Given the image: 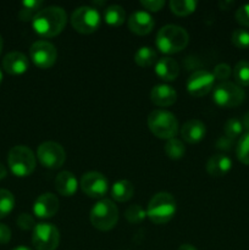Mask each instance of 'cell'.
Segmentation results:
<instances>
[{"label": "cell", "mask_w": 249, "mask_h": 250, "mask_svg": "<svg viewBox=\"0 0 249 250\" xmlns=\"http://www.w3.org/2000/svg\"><path fill=\"white\" fill-rule=\"evenodd\" d=\"M55 189L62 197H72L78 189L77 178L70 171H62L55 178Z\"/></svg>", "instance_id": "d6986e66"}, {"label": "cell", "mask_w": 249, "mask_h": 250, "mask_svg": "<svg viewBox=\"0 0 249 250\" xmlns=\"http://www.w3.org/2000/svg\"><path fill=\"white\" fill-rule=\"evenodd\" d=\"M134 186L131 181L128 180H120L112 185L111 188V197L116 202L124 203L131 199L133 197Z\"/></svg>", "instance_id": "7402d4cb"}, {"label": "cell", "mask_w": 249, "mask_h": 250, "mask_svg": "<svg viewBox=\"0 0 249 250\" xmlns=\"http://www.w3.org/2000/svg\"><path fill=\"white\" fill-rule=\"evenodd\" d=\"M236 20L239 24L249 27V4L242 5L236 11Z\"/></svg>", "instance_id": "d590c367"}, {"label": "cell", "mask_w": 249, "mask_h": 250, "mask_svg": "<svg viewBox=\"0 0 249 250\" xmlns=\"http://www.w3.org/2000/svg\"><path fill=\"white\" fill-rule=\"evenodd\" d=\"M42 5H43L42 0H24L19 11V19L21 21H31L41 11Z\"/></svg>", "instance_id": "d4e9b609"}, {"label": "cell", "mask_w": 249, "mask_h": 250, "mask_svg": "<svg viewBox=\"0 0 249 250\" xmlns=\"http://www.w3.org/2000/svg\"><path fill=\"white\" fill-rule=\"evenodd\" d=\"M102 22L99 11L92 6H80L72 12L71 24L77 32L90 34L97 31Z\"/></svg>", "instance_id": "52a82bcc"}, {"label": "cell", "mask_w": 249, "mask_h": 250, "mask_svg": "<svg viewBox=\"0 0 249 250\" xmlns=\"http://www.w3.org/2000/svg\"><path fill=\"white\" fill-rule=\"evenodd\" d=\"M181 136L187 143H198L207 133V127L199 120H189L181 127Z\"/></svg>", "instance_id": "ac0fdd59"}, {"label": "cell", "mask_w": 249, "mask_h": 250, "mask_svg": "<svg viewBox=\"0 0 249 250\" xmlns=\"http://www.w3.org/2000/svg\"><path fill=\"white\" fill-rule=\"evenodd\" d=\"M170 9L177 16H188L197 9V1L194 0H171Z\"/></svg>", "instance_id": "484cf974"}, {"label": "cell", "mask_w": 249, "mask_h": 250, "mask_svg": "<svg viewBox=\"0 0 249 250\" xmlns=\"http://www.w3.org/2000/svg\"><path fill=\"white\" fill-rule=\"evenodd\" d=\"M104 20L110 26H121L126 20V11L120 5H110L104 11Z\"/></svg>", "instance_id": "603a6c76"}, {"label": "cell", "mask_w": 249, "mask_h": 250, "mask_svg": "<svg viewBox=\"0 0 249 250\" xmlns=\"http://www.w3.org/2000/svg\"><path fill=\"white\" fill-rule=\"evenodd\" d=\"M67 22L66 11L60 6H48L42 9L32 20L34 32L44 38H53L62 32Z\"/></svg>", "instance_id": "6da1fadb"}, {"label": "cell", "mask_w": 249, "mask_h": 250, "mask_svg": "<svg viewBox=\"0 0 249 250\" xmlns=\"http://www.w3.org/2000/svg\"><path fill=\"white\" fill-rule=\"evenodd\" d=\"M90 222L99 231H110L119 221V209L110 199H102L90 210Z\"/></svg>", "instance_id": "8992f818"}, {"label": "cell", "mask_w": 249, "mask_h": 250, "mask_svg": "<svg viewBox=\"0 0 249 250\" xmlns=\"http://www.w3.org/2000/svg\"><path fill=\"white\" fill-rule=\"evenodd\" d=\"M2 38H1V36H0V54H1V50H2Z\"/></svg>", "instance_id": "f6af8a7d"}, {"label": "cell", "mask_w": 249, "mask_h": 250, "mask_svg": "<svg viewBox=\"0 0 249 250\" xmlns=\"http://www.w3.org/2000/svg\"><path fill=\"white\" fill-rule=\"evenodd\" d=\"M165 154L172 160H180V159L183 158L186 153L185 144H183L182 141L177 138H171L166 142L165 144Z\"/></svg>", "instance_id": "4316f807"}, {"label": "cell", "mask_w": 249, "mask_h": 250, "mask_svg": "<svg viewBox=\"0 0 249 250\" xmlns=\"http://www.w3.org/2000/svg\"><path fill=\"white\" fill-rule=\"evenodd\" d=\"M81 188L83 193L90 198H103L109 189V182L103 173L90 171L81 178Z\"/></svg>", "instance_id": "7c38bea8"}, {"label": "cell", "mask_w": 249, "mask_h": 250, "mask_svg": "<svg viewBox=\"0 0 249 250\" xmlns=\"http://www.w3.org/2000/svg\"><path fill=\"white\" fill-rule=\"evenodd\" d=\"M15 197L10 190L0 189V219L6 217L14 210Z\"/></svg>", "instance_id": "f1b7e54d"}, {"label": "cell", "mask_w": 249, "mask_h": 250, "mask_svg": "<svg viewBox=\"0 0 249 250\" xmlns=\"http://www.w3.org/2000/svg\"><path fill=\"white\" fill-rule=\"evenodd\" d=\"M189 42V36L185 28L176 24L164 26L156 34V48L165 54L180 53Z\"/></svg>", "instance_id": "7a4b0ae2"}, {"label": "cell", "mask_w": 249, "mask_h": 250, "mask_svg": "<svg viewBox=\"0 0 249 250\" xmlns=\"http://www.w3.org/2000/svg\"><path fill=\"white\" fill-rule=\"evenodd\" d=\"M149 129L160 139L175 138L178 132V121L172 112L166 110H154L148 116Z\"/></svg>", "instance_id": "277c9868"}, {"label": "cell", "mask_w": 249, "mask_h": 250, "mask_svg": "<svg viewBox=\"0 0 249 250\" xmlns=\"http://www.w3.org/2000/svg\"><path fill=\"white\" fill-rule=\"evenodd\" d=\"M243 131L244 128L243 125H242V121L237 119V117H232V119L227 120V122L225 124V136H227L231 139L241 138L242 134H243Z\"/></svg>", "instance_id": "4dcf8cb0"}, {"label": "cell", "mask_w": 249, "mask_h": 250, "mask_svg": "<svg viewBox=\"0 0 249 250\" xmlns=\"http://www.w3.org/2000/svg\"><path fill=\"white\" fill-rule=\"evenodd\" d=\"M124 217L129 224H141L146 217V211L139 204L129 205L124 211Z\"/></svg>", "instance_id": "1f68e13d"}, {"label": "cell", "mask_w": 249, "mask_h": 250, "mask_svg": "<svg viewBox=\"0 0 249 250\" xmlns=\"http://www.w3.org/2000/svg\"><path fill=\"white\" fill-rule=\"evenodd\" d=\"M11 239V229L0 222V244H7Z\"/></svg>", "instance_id": "f35d334b"}, {"label": "cell", "mask_w": 249, "mask_h": 250, "mask_svg": "<svg viewBox=\"0 0 249 250\" xmlns=\"http://www.w3.org/2000/svg\"><path fill=\"white\" fill-rule=\"evenodd\" d=\"M7 164L16 177H27L36 168V156L26 146H16L10 149Z\"/></svg>", "instance_id": "5b68a950"}, {"label": "cell", "mask_w": 249, "mask_h": 250, "mask_svg": "<svg viewBox=\"0 0 249 250\" xmlns=\"http://www.w3.org/2000/svg\"><path fill=\"white\" fill-rule=\"evenodd\" d=\"M158 60V54L150 46H142L134 54V62L141 67H149Z\"/></svg>", "instance_id": "cb8c5ba5"}, {"label": "cell", "mask_w": 249, "mask_h": 250, "mask_svg": "<svg viewBox=\"0 0 249 250\" xmlns=\"http://www.w3.org/2000/svg\"><path fill=\"white\" fill-rule=\"evenodd\" d=\"M38 160L44 167L56 170L63 165L66 160V153L62 146L56 142H44L37 150Z\"/></svg>", "instance_id": "30bf717a"}, {"label": "cell", "mask_w": 249, "mask_h": 250, "mask_svg": "<svg viewBox=\"0 0 249 250\" xmlns=\"http://www.w3.org/2000/svg\"><path fill=\"white\" fill-rule=\"evenodd\" d=\"M177 250H197V248L193 246H190V244H182V246H181Z\"/></svg>", "instance_id": "7bdbcfd3"}, {"label": "cell", "mask_w": 249, "mask_h": 250, "mask_svg": "<svg viewBox=\"0 0 249 250\" xmlns=\"http://www.w3.org/2000/svg\"><path fill=\"white\" fill-rule=\"evenodd\" d=\"M59 211V199L53 193L39 195L33 205V212L39 219H50Z\"/></svg>", "instance_id": "5bb4252c"}, {"label": "cell", "mask_w": 249, "mask_h": 250, "mask_svg": "<svg viewBox=\"0 0 249 250\" xmlns=\"http://www.w3.org/2000/svg\"><path fill=\"white\" fill-rule=\"evenodd\" d=\"M32 243L36 250H56L60 243V232L51 224H37L32 234Z\"/></svg>", "instance_id": "9c48e42d"}, {"label": "cell", "mask_w": 249, "mask_h": 250, "mask_svg": "<svg viewBox=\"0 0 249 250\" xmlns=\"http://www.w3.org/2000/svg\"><path fill=\"white\" fill-rule=\"evenodd\" d=\"M28 59L24 54L20 53V51H11V53L6 54L2 59V68L9 75H22L28 70Z\"/></svg>", "instance_id": "9a60e30c"}, {"label": "cell", "mask_w": 249, "mask_h": 250, "mask_svg": "<svg viewBox=\"0 0 249 250\" xmlns=\"http://www.w3.org/2000/svg\"><path fill=\"white\" fill-rule=\"evenodd\" d=\"M233 77L239 87L249 85V61L242 60L236 63L233 68Z\"/></svg>", "instance_id": "83f0119b"}, {"label": "cell", "mask_w": 249, "mask_h": 250, "mask_svg": "<svg viewBox=\"0 0 249 250\" xmlns=\"http://www.w3.org/2000/svg\"><path fill=\"white\" fill-rule=\"evenodd\" d=\"M155 72L161 80L171 82V81H175L177 78L178 73H180V66H178L177 61L173 60V59L163 58L156 62Z\"/></svg>", "instance_id": "44dd1931"}, {"label": "cell", "mask_w": 249, "mask_h": 250, "mask_svg": "<svg viewBox=\"0 0 249 250\" xmlns=\"http://www.w3.org/2000/svg\"><path fill=\"white\" fill-rule=\"evenodd\" d=\"M154 20L146 11H136L129 16L128 28L138 36H145L154 28Z\"/></svg>", "instance_id": "2e32d148"}, {"label": "cell", "mask_w": 249, "mask_h": 250, "mask_svg": "<svg viewBox=\"0 0 249 250\" xmlns=\"http://www.w3.org/2000/svg\"><path fill=\"white\" fill-rule=\"evenodd\" d=\"M236 154L238 160L244 165H249V132L242 134L237 142Z\"/></svg>", "instance_id": "f546056e"}, {"label": "cell", "mask_w": 249, "mask_h": 250, "mask_svg": "<svg viewBox=\"0 0 249 250\" xmlns=\"http://www.w3.org/2000/svg\"><path fill=\"white\" fill-rule=\"evenodd\" d=\"M2 78H4V76H2L1 70H0V84H1V83H2Z\"/></svg>", "instance_id": "bcb514c9"}, {"label": "cell", "mask_w": 249, "mask_h": 250, "mask_svg": "<svg viewBox=\"0 0 249 250\" xmlns=\"http://www.w3.org/2000/svg\"><path fill=\"white\" fill-rule=\"evenodd\" d=\"M214 102L221 107H236L244 102L246 92L237 83L222 82L212 93Z\"/></svg>", "instance_id": "ba28073f"}, {"label": "cell", "mask_w": 249, "mask_h": 250, "mask_svg": "<svg viewBox=\"0 0 249 250\" xmlns=\"http://www.w3.org/2000/svg\"><path fill=\"white\" fill-rule=\"evenodd\" d=\"M233 4H234L233 1H220L219 6L221 7L222 10H228L229 7L233 6Z\"/></svg>", "instance_id": "60d3db41"}, {"label": "cell", "mask_w": 249, "mask_h": 250, "mask_svg": "<svg viewBox=\"0 0 249 250\" xmlns=\"http://www.w3.org/2000/svg\"><path fill=\"white\" fill-rule=\"evenodd\" d=\"M16 222L17 226L21 229H23V231H29V229L33 231L34 227H36V222H34L33 216H31L29 214H24V212L23 214L19 215Z\"/></svg>", "instance_id": "836d02e7"}, {"label": "cell", "mask_w": 249, "mask_h": 250, "mask_svg": "<svg viewBox=\"0 0 249 250\" xmlns=\"http://www.w3.org/2000/svg\"><path fill=\"white\" fill-rule=\"evenodd\" d=\"M150 99L156 106H171L177 100V93L172 87L167 84H158L151 89Z\"/></svg>", "instance_id": "e0dca14e"}, {"label": "cell", "mask_w": 249, "mask_h": 250, "mask_svg": "<svg viewBox=\"0 0 249 250\" xmlns=\"http://www.w3.org/2000/svg\"><path fill=\"white\" fill-rule=\"evenodd\" d=\"M233 146H234V139L228 138L227 136L219 137V139H217L216 143H215L216 149H219V150L221 151H229L232 148H233Z\"/></svg>", "instance_id": "8d00e7d4"}, {"label": "cell", "mask_w": 249, "mask_h": 250, "mask_svg": "<svg viewBox=\"0 0 249 250\" xmlns=\"http://www.w3.org/2000/svg\"><path fill=\"white\" fill-rule=\"evenodd\" d=\"M141 4L149 11H160L161 7L165 6V1L163 0H143Z\"/></svg>", "instance_id": "74e56055"}, {"label": "cell", "mask_w": 249, "mask_h": 250, "mask_svg": "<svg viewBox=\"0 0 249 250\" xmlns=\"http://www.w3.org/2000/svg\"><path fill=\"white\" fill-rule=\"evenodd\" d=\"M242 125H243V128L246 129L247 132H249V111H247L244 114L243 119H242Z\"/></svg>", "instance_id": "ab89813d"}, {"label": "cell", "mask_w": 249, "mask_h": 250, "mask_svg": "<svg viewBox=\"0 0 249 250\" xmlns=\"http://www.w3.org/2000/svg\"><path fill=\"white\" fill-rule=\"evenodd\" d=\"M232 168V161L225 154H216L212 155L207 163V171L210 176L214 177H222L229 172Z\"/></svg>", "instance_id": "ffe728a7"}, {"label": "cell", "mask_w": 249, "mask_h": 250, "mask_svg": "<svg viewBox=\"0 0 249 250\" xmlns=\"http://www.w3.org/2000/svg\"><path fill=\"white\" fill-rule=\"evenodd\" d=\"M176 214V200L172 194L160 192L154 195L148 204L146 216L156 225H164L170 221Z\"/></svg>", "instance_id": "3957f363"}, {"label": "cell", "mask_w": 249, "mask_h": 250, "mask_svg": "<svg viewBox=\"0 0 249 250\" xmlns=\"http://www.w3.org/2000/svg\"><path fill=\"white\" fill-rule=\"evenodd\" d=\"M231 73L232 70L229 67V65H227V63H219V65L215 66L214 71H212V75H214L215 80L219 81H226L231 76Z\"/></svg>", "instance_id": "e575fe53"}, {"label": "cell", "mask_w": 249, "mask_h": 250, "mask_svg": "<svg viewBox=\"0 0 249 250\" xmlns=\"http://www.w3.org/2000/svg\"><path fill=\"white\" fill-rule=\"evenodd\" d=\"M12 250H31L29 248H27V247H23V246H21V247H16V248H14Z\"/></svg>", "instance_id": "ee69618b"}, {"label": "cell", "mask_w": 249, "mask_h": 250, "mask_svg": "<svg viewBox=\"0 0 249 250\" xmlns=\"http://www.w3.org/2000/svg\"><path fill=\"white\" fill-rule=\"evenodd\" d=\"M232 43L238 49L249 48V31L244 28L234 29L232 33Z\"/></svg>", "instance_id": "d6a6232c"}, {"label": "cell", "mask_w": 249, "mask_h": 250, "mask_svg": "<svg viewBox=\"0 0 249 250\" xmlns=\"http://www.w3.org/2000/svg\"><path fill=\"white\" fill-rule=\"evenodd\" d=\"M31 59L36 66L39 68H49L55 63L58 59V50L51 44L46 41H37L34 42L29 49Z\"/></svg>", "instance_id": "8fae6325"}, {"label": "cell", "mask_w": 249, "mask_h": 250, "mask_svg": "<svg viewBox=\"0 0 249 250\" xmlns=\"http://www.w3.org/2000/svg\"><path fill=\"white\" fill-rule=\"evenodd\" d=\"M7 176V170L1 163H0V180H4L5 177Z\"/></svg>", "instance_id": "b9f144b4"}, {"label": "cell", "mask_w": 249, "mask_h": 250, "mask_svg": "<svg viewBox=\"0 0 249 250\" xmlns=\"http://www.w3.org/2000/svg\"><path fill=\"white\" fill-rule=\"evenodd\" d=\"M215 77L212 72L199 70L193 72L187 81V89L193 97H203L212 90Z\"/></svg>", "instance_id": "4fadbf2b"}]
</instances>
